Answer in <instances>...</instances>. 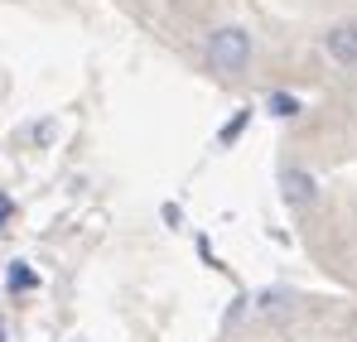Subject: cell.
<instances>
[{
    "instance_id": "2",
    "label": "cell",
    "mask_w": 357,
    "mask_h": 342,
    "mask_svg": "<svg viewBox=\"0 0 357 342\" xmlns=\"http://www.w3.org/2000/svg\"><path fill=\"white\" fill-rule=\"evenodd\" d=\"M324 54L333 58L338 68H357V20H338L324 34Z\"/></svg>"
},
{
    "instance_id": "5",
    "label": "cell",
    "mask_w": 357,
    "mask_h": 342,
    "mask_svg": "<svg viewBox=\"0 0 357 342\" xmlns=\"http://www.w3.org/2000/svg\"><path fill=\"white\" fill-rule=\"evenodd\" d=\"M246 125H251V107H241V111L232 116V121H227L222 130H218V145H237V135L246 130Z\"/></svg>"
},
{
    "instance_id": "1",
    "label": "cell",
    "mask_w": 357,
    "mask_h": 342,
    "mask_svg": "<svg viewBox=\"0 0 357 342\" xmlns=\"http://www.w3.org/2000/svg\"><path fill=\"white\" fill-rule=\"evenodd\" d=\"M208 63H213V72H222V77H241L246 63H251V34H246L241 24L213 29V34H208Z\"/></svg>"
},
{
    "instance_id": "7",
    "label": "cell",
    "mask_w": 357,
    "mask_h": 342,
    "mask_svg": "<svg viewBox=\"0 0 357 342\" xmlns=\"http://www.w3.org/2000/svg\"><path fill=\"white\" fill-rule=\"evenodd\" d=\"M285 309H290V294H285V289H275V294L266 289V294H261V313H285Z\"/></svg>"
},
{
    "instance_id": "8",
    "label": "cell",
    "mask_w": 357,
    "mask_h": 342,
    "mask_svg": "<svg viewBox=\"0 0 357 342\" xmlns=\"http://www.w3.org/2000/svg\"><path fill=\"white\" fill-rule=\"evenodd\" d=\"M10 212H15V203H10V198H0V227L10 222Z\"/></svg>"
},
{
    "instance_id": "9",
    "label": "cell",
    "mask_w": 357,
    "mask_h": 342,
    "mask_svg": "<svg viewBox=\"0 0 357 342\" xmlns=\"http://www.w3.org/2000/svg\"><path fill=\"white\" fill-rule=\"evenodd\" d=\"M73 342H87V338H73Z\"/></svg>"
},
{
    "instance_id": "4",
    "label": "cell",
    "mask_w": 357,
    "mask_h": 342,
    "mask_svg": "<svg viewBox=\"0 0 357 342\" xmlns=\"http://www.w3.org/2000/svg\"><path fill=\"white\" fill-rule=\"evenodd\" d=\"M5 285L15 289V294H24V289H34V285H39V275H34V270H29L24 261H15V265L5 270Z\"/></svg>"
},
{
    "instance_id": "3",
    "label": "cell",
    "mask_w": 357,
    "mask_h": 342,
    "mask_svg": "<svg viewBox=\"0 0 357 342\" xmlns=\"http://www.w3.org/2000/svg\"><path fill=\"white\" fill-rule=\"evenodd\" d=\"M280 188H285V203H295V208H309V203L319 198L314 173H304V169H285L280 173Z\"/></svg>"
},
{
    "instance_id": "6",
    "label": "cell",
    "mask_w": 357,
    "mask_h": 342,
    "mask_svg": "<svg viewBox=\"0 0 357 342\" xmlns=\"http://www.w3.org/2000/svg\"><path fill=\"white\" fill-rule=\"evenodd\" d=\"M271 116H299V97H290V92H271Z\"/></svg>"
}]
</instances>
